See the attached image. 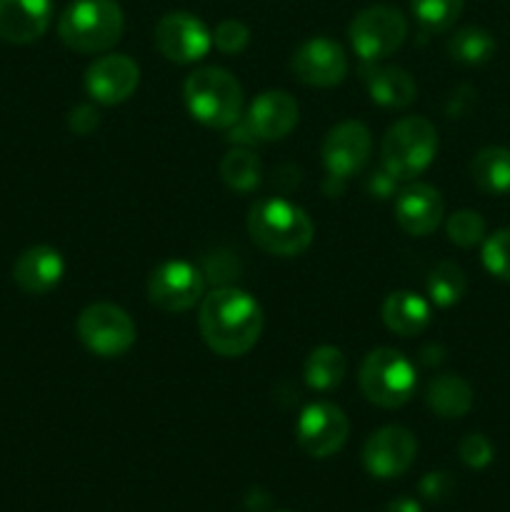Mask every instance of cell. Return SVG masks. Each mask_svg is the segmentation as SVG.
<instances>
[{
	"label": "cell",
	"mask_w": 510,
	"mask_h": 512,
	"mask_svg": "<svg viewBox=\"0 0 510 512\" xmlns=\"http://www.w3.org/2000/svg\"><path fill=\"white\" fill-rule=\"evenodd\" d=\"M483 265L493 278L510 283V228L498 230L485 240Z\"/></svg>",
	"instance_id": "30"
},
{
	"label": "cell",
	"mask_w": 510,
	"mask_h": 512,
	"mask_svg": "<svg viewBox=\"0 0 510 512\" xmlns=\"http://www.w3.org/2000/svg\"><path fill=\"white\" fill-rule=\"evenodd\" d=\"M65 275V260L50 245H33V248L23 250L13 265V280L23 293L28 295H45Z\"/></svg>",
	"instance_id": "19"
},
{
	"label": "cell",
	"mask_w": 510,
	"mask_h": 512,
	"mask_svg": "<svg viewBox=\"0 0 510 512\" xmlns=\"http://www.w3.org/2000/svg\"><path fill=\"white\" fill-rule=\"evenodd\" d=\"M468 288V280L460 265L443 260V263L435 265L428 275V295L438 308H450V305L458 303L465 295Z\"/></svg>",
	"instance_id": "27"
},
{
	"label": "cell",
	"mask_w": 510,
	"mask_h": 512,
	"mask_svg": "<svg viewBox=\"0 0 510 512\" xmlns=\"http://www.w3.org/2000/svg\"><path fill=\"white\" fill-rule=\"evenodd\" d=\"M380 313H383V323L388 325L390 333L400 335V338L420 335L430 323V303L410 290L390 293Z\"/></svg>",
	"instance_id": "20"
},
{
	"label": "cell",
	"mask_w": 510,
	"mask_h": 512,
	"mask_svg": "<svg viewBox=\"0 0 510 512\" xmlns=\"http://www.w3.org/2000/svg\"><path fill=\"white\" fill-rule=\"evenodd\" d=\"M360 390L378 408H400L413 398L418 388L415 365L400 350H370L360 363Z\"/></svg>",
	"instance_id": "6"
},
{
	"label": "cell",
	"mask_w": 510,
	"mask_h": 512,
	"mask_svg": "<svg viewBox=\"0 0 510 512\" xmlns=\"http://www.w3.org/2000/svg\"><path fill=\"white\" fill-rule=\"evenodd\" d=\"M198 328L213 353L240 358L260 340L263 308L245 290L218 288L200 303Z\"/></svg>",
	"instance_id": "1"
},
{
	"label": "cell",
	"mask_w": 510,
	"mask_h": 512,
	"mask_svg": "<svg viewBox=\"0 0 510 512\" xmlns=\"http://www.w3.org/2000/svg\"><path fill=\"white\" fill-rule=\"evenodd\" d=\"M458 455L463 465H468L470 470H483L493 463L495 450L493 443L483 433H470L458 443Z\"/></svg>",
	"instance_id": "32"
},
{
	"label": "cell",
	"mask_w": 510,
	"mask_h": 512,
	"mask_svg": "<svg viewBox=\"0 0 510 512\" xmlns=\"http://www.w3.org/2000/svg\"><path fill=\"white\" fill-rule=\"evenodd\" d=\"M425 403L440 418H463L473 408V388L460 375L443 373L430 380L425 390Z\"/></svg>",
	"instance_id": "22"
},
{
	"label": "cell",
	"mask_w": 510,
	"mask_h": 512,
	"mask_svg": "<svg viewBox=\"0 0 510 512\" xmlns=\"http://www.w3.org/2000/svg\"><path fill=\"white\" fill-rule=\"evenodd\" d=\"M295 78L313 88H333L348 75V55L330 38H310L290 58Z\"/></svg>",
	"instance_id": "14"
},
{
	"label": "cell",
	"mask_w": 510,
	"mask_h": 512,
	"mask_svg": "<svg viewBox=\"0 0 510 512\" xmlns=\"http://www.w3.org/2000/svg\"><path fill=\"white\" fill-rule=\"evenodd\" d=\"M348 35L353 50L365 63H378L405 43L408 20L393 5H370L355 15Z\"/></svg>",
	"instance_id": "7"
},
{
	"label": "cell",
	"mask_w": 510,
	"mask_h": 512,
	"mask_svg": "<svg viewBox=\"0 0 510 512\" xmlns=\"http://www.w3.org/2000/svg\"><path fill=\"white\" fill-rule=\"evenodd\" d=\"M383 512H423V508H420L413 498H398V500H390L388 508Z\"/></svg>",
	"instance_id": "35"
},
{
	"label": "cell",
	"mask_w": 510,
	"mask_h": 512,
	"mask_svg": "<svg viewBox=\"0 0 510 512\" xmlns=\"http://www.w3.org/2000/svg\"><path fill=\"white\" fill-rule=\"evenodd\" d=\"M248 233L268 255L295 258L310 248L315 225L300 205L285 198H263L250 205Z\"/></svg>",
	"instance_id": "2"
},
{
	"label": "cell",
	"mask_w": 510,
	"mask_h": 512,
	"mask_svg": "<svg viewBox=\"0 0 510 512\" xmlns=\"http://www.w3.org/2000/svg\"><path fill=\"white\" fill-rule=\"evenodd\" d=\"M250 40L248 25L240 23V20H223L218 23V28L213 30V45L225 55H238L243 53L245 45Z\"/></svg>",
	"instance_id": "31"
},
{
	"label": "cell",
	"mask_w": 510,
	"mask_h": 512,
	"mask_svg": "<svg viewBox=\"0 0 510 512\" xmlns=\"http://www.w3.org/2000/svg\"><path fill=\"white\" fill-rule=\"evenodd\" d=\"M445 205L438 188L428 183H410L395 195V220L400 228L415 238L435 233L443 220Z\"/></svg>",
	"instance_id": "16"
},
{
	"label": "cell",
	"mask_w": 510,
	"mask_h": 512,
	"mask_svg": "<svg viewBox=\"0 0 510 512\" xmlns=\"http://www.w3.org/2000/svg\"><path fill=\"white\" fill-rule=\"evenodd\" d=\"M445 233L458 248H473L485 240V220L475 210H458L445 223Z\"/></svg>",
	"instance_id": "29"
},
{
	"label": "cell",
	"mask_w": 510,
	"mask_h": 512,
	"mask_svg": "<svg viewBox=\"0 0 510 512\" xmlns=\"http://www.w3.org/2000/svg\"><path fill=\"white\" fill-rule=\"evenodd\" d=\"M438 153V130L420 115L400 118L388 128L380 143L383 170L395 180H413L433 163Z\"/></svg>",
	"instance_id": "5"
},
{
	"label": "cell",
	"mask_w": 510,
	"mask_h": 512,
	"mask_svg": "<svg viewBox=\"0 0 510 512\" xmlns=\"http://www.w3.org/2000/svg\"><path fill=\"white\" fill-rule=\"evenodd\" d=\"M298 103L285 90H265L250 103L248 130L255 140H283L298 125Z\"/></svg>",
	"instance_id": "17"
},
{
	"label": "cell",
	"mask_w": 510,
	"mask_h": 512,
	"mask_svg": "<svg viewBox=\"0 0 510 512\" xmlns=\"http://www.w3.org/2000/svg\"><path fill=\"white\" fill-rule=\"evenodd\" d=\"M370 150H373L370 130L360 120H343L328 130L320 155L330 178L345 180L365 168Z\"/></svg>",
	"instance_id": "13"
},
{
	"label": "cell",
	"mask_w": 510,
	"mask_h": 512,
	"mask_svg": "<svg viewBox=\"0 0 510 512\" xmlns=\"http://www.w3.org/2000/svg\"><path fill=\"white\" fill-rule=\"evenodd\" d=\"M140 68L123 53L100 55L85 70V90L100 105H120L138 90Z\"/></svg>",
	"instance_id": "15"
},
{
	"label": "cell",
	"mask_w": 510,
	"mask_h": 512,
	"mask_svg": "<svg viewBox=\"0 0 510 512\" xmlns=\"http://www.w3.org/2000/svg\"><path fill=\"white\" fill-rule=\"evenodd\" d=\"M350 423L335 403H310L295 425V440L310 458H330L340 453L348 440Z\"/></svg>",
	"instance_id": "11"
},
{
	"label": "cell",
	"mask_w": 510,
	"mask_h": 512,
	"mask_svg": "<svg viewBox=\"0 0 510 512\" xmlns=\"http://www.w3.org/2000/svg\"><path fill=\"white\" fill-rule=\"evenodd\" d=\"M470 178L488 195L510 193V150L500 145L478 150L470 163Z\"/></svg>",
	"instance_id": "23"
},
{
	"label": "cell",
	"mask_w": 510,
	"mask_h": 512,
	"mask_svg": "<svg viewBox=\"0 0 510 512\" xmlns=\"http://www.w3.org/2000/svg\"><path fill=\"white\" fill-rule=\"evenodd\" d=\"M205 278L193 263L168 260L148 278V300L163 313H185L203 300Z\"/></svg>",
	"instance_id": "9"
},
{
	"label": "cell",
	"mask_w": 510,
	"mask_h": 512,
	"mask_svg": "<svg viewBox=\"0 0 510 512\" xmlns=\"http://www.w3.org/2000/svg\"><path fill=\"white\" fill-rule=\"evenodd\" d=\"M465 0H410L415 20L423 25L428 33H445L455 25V20L463 13Z\"/></svg>",
	"instance_id": "28"
},
{
	"label": "cell",
	"mask_w": 510,
	"mask_h": 512,
	"mask_svg": "<svg viewBox=\"0 0 510 512\" xmlns=\"http://www.w3.org/2000/svg\"><path fill=\"white\" fill-rule=\"evenodd\" d=\"M245 503H248V510L250 512H263L265 508H268V503H270V498L265 493H260L258 488L253 490V493L248 495V500H245Z\"/></svg>",
	"instance_id": "36"
},
{
	"label": "cell",
	"mask_w": 510,
	"mask_h": 512,
	"mask_svg": "<svg viewBox=\"0 0 510 512\" xmlns=\"http://www.w3.org/2000/svg\"><path fill=\"white\" fill-rule=\"evenodd\" d=\"M418 455V440L403 425L375 430L363 445V465L373 478L390 480L408 473Z\"/></svg>",
	"instance_id": "12"
},
{
	"label": "cell",
	"mask_w": 510,
	"mask_h": 512,
	"mask_svg": "<svg viewBox=\"0 0 510 512\" xmlns=\"http://www.w3.org/2000/svg\"><path fill=\"white\" fill-rule=\"evenodd\" d=\"M418 490L425 500H430V503H443V500H448L450 495L455 493V478L450 473H443V470L428 473L420 480Z\"/></svg>",
	"instance_id": "33"
},
{
	"label": "cell",
	"mask_w": 510,
	"mask_h": 512,
	"mask_svg": "<svg viewBox=\"0 0 510 512\" xmlns=\"http://www.w3.org/2000/svg\"><path fill=\"white\" fill-rule=\"evenodd\" d=\"M345 373H348V360H345L343 350L335 345H320L305 360V383L313 390L328 393V390L338 388L343 383Z\"/></svg>",
	"instance_id": "24"
},
{
	"label": "cell",
	"mask_w": 510,
	"mask_h": 512,
	"mask_svg": "<svg viewBox=\"0 0 510 512\" xmlns=\"http://www.w3.org/2000/svg\"><path fill=\"white\" fill-rule=\"evenodd\" d=\"M53 18V0H0V40L15 45L43 38Z\"/></svg>",
	"instance_id": "18"
},
{
	"label": "cell",
	"mask_w": 510,
	"mask_h": 512,
	"mask_svg": "<svg viewBox=\"0 0 510 512\" xmlns=\"http://www.w3.org/2000/svg\"><path fill=\"white\" fill-rule=\"evenodd\" d=\"M125 18L115 0H73L58 18V35L75 53H105L123 38Z\"/></svg>",
	"instance_id": "4"
},
{
	"label": "cell",
	"mask_w": 510,
	"mask_h": 512,
	"mask_svg": "<svg viewBox=\"0 0 510 512\" xmlns=\"http://www.w3.org/2000/svg\"><path fill=\"white\" fill-rule=\"evenodd\" d=\"M183 98L190 115L208 128H233L243 113V88L225 68L205 65L193 70L183 83Z\"/></svg>",
	"instance_id": "3"
},
{
	"label": "cell",
	"mask_w": 510,
	"mask_h": 512,
	"mask_svg": "<svg viewBox=\"0 0 510 512\" xmlns=\"http://www.w3.org/2000/svg\"><path fill=\"white\" fill-rule=\"evenodd\" d=\"M365 85L370 98L383 108H408L415 100V80L408 70L395 65H370L365 68Z\"/></svg>",
	"instance_id": "21"
},
{
	"label": "cell",
	"mask_w": 510,
	"mask_h": 512,
	"mask_svg": "<svg viewBox=\"0 0 510 512\" xmlns=\"http://www.w3.org/2000/svg\"><path fill=\"white\" fill-rule=\"evenodd\" d=\"M78 340L100 358H120L135 345V323L120 305L93 303L78 315Z\"/></svg>",
	"instance_id": "8"
},
{
	"label": "cell",
	"mask_w": 510,
	"mask_h": 512,
	"mask_svg": "<svg viewBox=\"0 0 510 512\" xmlns=\"http://www.w3.org/2000/svg\"><path fill=\"white\" fill-rule=\"evenodd\" d=\"M495 38L485 28L468 25V28L455 30L448 38L450 58L463 65H483L495 55Z\"/></svg>",
	"instance_id": "25"
},
{
	"label": "cell",
	"mask_w": 510,
	"mask_h": 512,
	"mask_svg": "<svg viewBox=\"0 0 510 512\" xmlns=\"http://www.w3.org/2000/svg\"><path fill=\"white\" fill-rule=\"evenodd\" d=\"M100 125V113L93 105H75L68 115V128L75 135H90L93 130H98Z\"/></svg>",
	"instance_id": "34"
},
{
	"label": "cell",
	"mask_w": 510,
	"mask_h": 512,
	"mask_svg": "<svg viewBox=\"0 0 510 512\" xmlns=\"http://www.w3.org/2000/svg\"><path fill=\"white\" fill-rule=\"evenodd\" d=\"M260 175H263V165H260L258 155L245 148L228 150L220 160V178L238 193H250L260 183Z\"/></svg>",
	"instance_id": "26"
},
{
	"label": "cell",
	"mask_w": 510,
	"mask_h": 512,
	"mask_svg": "<svg viewBox=\"0 0 510 512\" xmlns=\"http://www.w3.org/2000/svg\"><path fill=\"white\" fill-rule=\"evenodd\" d=\"M153 40L160 55L178 65L198 63L213 48V33L205 28L203 20L183 10L163 15L155 25Z\"/></svg>",
	"instance_id": "10"
}]
</instances>
